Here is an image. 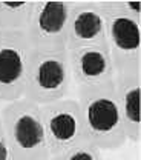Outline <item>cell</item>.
I'll return each instance as SVG.
<instances>
[{"instance_id": "11", "label": "cell", "mask_w": 141, "mask_h": 160, "mask_svg": "<svg viewBox=\"0 0 141 160\" xmlns=\"http://www.w3.org/2000/svg\"><path fill=\"white\" fill-rule=\"evenodd\" d=\"M34 2H0V31H26Z\"/></svg>"}, {"instance_id": "13", "label": "cell", "mask_w": 141, "mask_h": 160, "mask_svg": "<svg viewBox=\"0 0 141 160\" xmlns=\"http://www.w3.org/2000/svg\"><path fill=\"white\" fill-rule=\"evenodd\" d=\"M101 152L103 151H100L94 143L83 140L57 156H51L49 160H103Z\"/></svg>"}, {"instance_id": "2", "label": "cell", "mask_w": 141, "mask_h": 160, "mask_svg": "<svg viewBox=\"0 0 141 160\" xmlns=\"http://www.w3.org/2000/svg\"><path fill=\"white\" fill-rule=\"evenodd\" d=\"M0 122L11 160L51 159L39 105L23 97L5 103L0 108Z\"/></svg>"}, {"instance_id": "12", "label": "cell", "mask_w": 141, "mask_h": 160, "mask_svg": "<svg viewBox=\"0 0 141 160\" xmlns=\"http://www.w3.org/2000/svg\"><path fill=\"white\" fill-rule=\"evenodd\" d=\"M104 17L121 16L141 20V3L140 2H127V0H100L97 2Z\"/></svg>"}, {"instance_id": "3", "label": "cell", "mask_w": 141, "mask_h": 160, "mask_svg": "<svg viewBox=\"0 0 141 160\" xmlns=\"http://www.w3.org/2000/svg\"><path fill=\"white\" fill-rule=\"evenodd\" d=\"M72 83L68 51L43 52L31 49L23 99L39 106L68 99Z\"/></svg>"}, {"instance_id": "9", "label": "cell", "mask_w": 141, "mask_h": 160, "mask_svg": "<svg viewBox=\"0 0 141 160\" xmlns=\"http://www.w3.org/2000/svg\"><path fill=\"white\" fill-rule=\"evenodd\" d=\"M78 46H107L106 17L97 2L72 3L68 29V49Z\"/></svg>"}, {"instance_id": "1", "label": "cell", "mask_w": 141, "mask_h": 160, "mask_svg": "<svg viewBox=\"0 0 141 160\" xmlns=\"http://www.w3.org/2000/svg\"><path fill=\"white\" fill-rule=\"evenodd\" d=\"M84 140L100 151H117L127 142L115 96L114 82L98 86H78L77 97Z\"/></svg>"}, {"instance_id": "5", "label": "cell", "mask_w": 141, "mask_h": 160, "mask_svg": "<svg viewBox=\"0 0 141 160\" xmlns=\"http://www.w3.org/2000/svg\"><path fill=\"white\" fill-rule=\"evenodd\" d=\"M31 45L23 31H0V103L23 97Z\"/></svg>"}, {"instance_id": "6", "label": "cell", "mask_w": 141, "mask_h": 160, "mask_svg": "<svg viewBox=\"0 0 141 160\" xmlns=\"http://www.w3.org/2000/svg\"><path fill=\"white\" fill-rule=\"evenodd\" d=\"M40 116L51 156H57L84 140L81 111L75 99L68 97L41 105Z\"/></svg>"}, {"instance_id": "7", "label": "cell", "mask_w": 141, "mask_h": 160, "mask_svg": "<svg viewBox=\"0 0 141 160\" xmlns=\"http://www.w3.org/2000/svg\"><path fill=\"white\" fill-rule=\"evenodd\" d=\"M106 39L115 74L141 71V20L106 17Z\"/></svg>"}, {"instance_id": "4", "label": "cell", "mask_w": 141, "mask_h": 160, "mask_svg": "<svg viewBox=\"0 0 141 160\" xmlns=\"http://www.w3.org/2000/svg\"><path fill=\"white\" fill-rule=\"evenodd\" d=\"M74 2H34L26 32L31 49L43 52L68 51V29Z\"/></svg>"}, {"instance_id": "10", "label": "cell", "mask_w": 141, "mask_h": 160, "mask_svg": "<svg viewBox=\"0 0 141 160\" xmlns=\"http://www.w3.org/2000/svg\"><path fill=\"white\" fill-rule=\"evenodd\" d=\"M115 96L124 125L126 139L141 140V71L117 72L114 76Z\"/></svg>"}, {"instance_id": "8", "label": "cell", "mask_w": 141, "mask_h": 160, "mask_svg": "<svg viewBox=\"0 0 141 160\" xmlns=\"http://www.w3.org/2000/svg\"><path fill=\"white\" fill-rule=\"evenodd\" d=\"M75 86H98L114 82V65L107 46H78L68 49Z\"/></svg>"}, {"instance_id": "14", "label": "cell", "mask_w": 141, "mask_h": 160, "mask_svg": "<svg viewBox=\"0 0 141 160\" xmlns=\"http://www.w3.org/2000/svg\"><path fill=\"white\" fill-rule=\"evenodd\" d=\"M0 160H11L9 148H8L5 132H3V128H2V122H0Z\"/></svg>"}]
</instances>
